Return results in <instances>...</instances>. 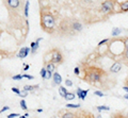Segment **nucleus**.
Segmentation results:
<instances>
[{
  "mask_svg": "<svg viewBox=\"0 0 128 118\" xmlns=\"http://www.w3.org/2000/svg\"><path fill=\"white\" fill-rule=\"evenodd\" d=\"M124 99H126V100H128V93L126 94V95H124Z\"/></svg>",
  "mask_w": 128,
  "mask_h": 118,
  "instance_id": "obj_39",
  "label": "nucleus"
},
{
  "mask_svg": "<svg viewBox=\"0 0 128 118\" xmlns=\"http://www.w3.org/2000/svg\"><path fill=\"white\" fill-rule=\"evenodd\" d=\"M88 93H89V89H81L80 87L77 88V96H78V98H79L80 100H84V99H85V97H86V95H88Z\"/></svg>",
  "mask_w": 128,
  "mask_h": 118,
  "instance_id": "obj_8",
  "label": "nucleus"
},
{
  "mask_svg": "<svg viewBox=\"0 0 128 118\" xmlns=\"http://www.w3.org/2000/svg\"><path fill=\"white\" fill-rule=\"evenodd\" d=\"M20 108H21L24 111H26L28 108H27V104H26V101H25L24 99H21V101H20Z\"/></svg>",
  "mask_w": 128,
  "mask_h": 118,
  "instance_id": "obj_21",
  "label": "nucleus"
},
{
  "mask_svg": "<svg viewBox=\"0 0 128 118\" xmlns=\"http://www.w3.org/2000/svg\"><path fill=\"white\" fill-rule=\"evenodd\" d=\"M36 112H39V113H42V112H43V110H42V108H37V110H36Z\"/></svg>",
  "mask_w": 128,
  "mask_h": 118,
  "instance_id": "obj_40",
  "label": "nucleus"
},
{
  "mask_svg": "<svg viewBox=\"0 0 128 118\" xmlns=\"http://www.w3.org/2000/svg\"><path fill=\"white\" fill-rule=\"evenodd\" d=\"M122 32V29L120 28H113L112 29V36H118Z\"/></svg>",
  "mask_w": 128,
  "mask_h": 118,
  "instance_id": "obj_16",
  "label": "nucleus"
},
{
  "mask_svg": "<svg viewBox=\"0 0 128 118\" xmlns=\"http://www.w3.org/2000/svg\"><path fill=\"white\" fill-rule=\"evenodd\" d=\"M22 77L26 78V79H28V80H33V79H34V77L31 76V75H22Z\"/></svg>",
  "mask_w": 128,
  "mask_h": 118,
  "instance_id": "obj_29",
  "label": "nucleus"
},
{
  "mask_svg": "<svg viewBox=\"0 0 128 118\" xmlns=\"http://www.w3.org/2000/svg\"><path fill=\"white\" fill-rule=\"evenodd\" d=\"M19 114H16V113H13V114H10L8 116V118H15V117H18Z\"/></svg>",
  "mask_w": 128,
  "mask_h": 118,
  "instance_id": "obj_31",
  "label": "nucleus"
},
{
  "mask_svg": "<svg viewBox=\"0 0 128 118\" xmlns=\"http://www.w3.org/2000/svg\"><path fill=\"white\" fill-rule=\"evenodd\" d=\"M22 78H24V77H22V75H16V76L13 77V80H15V81H20Z\"/></svg>",
  "mask_w": 128,
  "mask_h": 118,
  "instance_id": "obj_26",
  "label": "nucleus"
},
{
  "mask_svg": "<svg viewBox=\"0 0 128 118\" xmlns=\"http://www.w3.org/2000/svg\"><path fill=\"white\" fill-rule=\"evenodd\" d=\"M94 95H95V96H98V97H104L105 94H103L100 90H95V91H94Z\"/></svg>",
  "mask_w": 128,
  "mask_h": 118,
  "instance_id": "obj_28",
  "label": "nucleus"
},
{
  "mask_svg": "<svg viewBox=\"0 0 128 118\" xmlns=\"http://www.w3.org/2000/svg\"><path fill=\"white\" fill-rule=\"evenodd\" d=\"M121 69H122V64L120 62H115V63H113L111 65V67H110V71L113 72V73L118 72Z\"/></svg>",
  "mask_w": 128,
  "mask_h": 118,
  "instance_id": "obj_10",
  "label": "nucleus"
},
{
  "mask_svg": "<svg viewBox=\"0 0 128 118\" xmlns=\"http://www.w3.org/2000/svg\"><path fill=\"white\" fill-rule=\"evenodd\" d=\"M125 58L128 60V48H125Z\"/></svg>",
  "mask_w": 128,
  "mask_h": 118,
  "instance_id": "obj_35",
  "label": "nucleus"
},
{
  "mask_svg": "<svg viewBox=\"0 0 128 118\" xmlns=\"http://www.w3.org/2000/svg\"><path fill=\"white\" fill-rule=\"evenodd\" d=\"M75 97H76V95H75L74 93H69V91H67V94L64 96V99L67 100V101H71V100L75 99Z\"/></svg>",
  "mask_w": 128,
  "mask_h": 118,
  "instance_id": "obj_14",
  "label": "nucleus"
},
{
  "mask_svg": "<svg viewBox=\"0 0 128 118\" xmlns=\"http://www.w3.org/2000/svg\"><path fill=\"white\" fill-rule=\"evenodd\" d=\"M62 118H75V115L73 114V113H69V112H68V113L64 114L63 116H62Z\"/></svg>",
  "mask_w": 128,
  "mask_h": 118,
  "instance_id": "obj_22",
  "label": "nucleus"
},
{
  "mask_svg": "<svg viewBox=\"0 0 128 118\" xmlns=\"http://www.w3.org/2000/svg\"><path fill=\"white\" fill-rule=\"evenodd\" d=\"M123 90H125V91H127V93H128V86H123Z\"/></svg>",
  "mask_w": 128,
  "mask_h": 118,
  "instance_id": "obj_37",
  "label": "nucleus"
},
{
  "mask_svg": "<svg viewBox=\"0 0 128 118\" xmlns=\"http://www.w3.org/2000/svg\"><path fill=\"white\" fill-rule=\"evenodd\" d=\"M59 94H60L61 97H63V98H64V96L67 94V90H66V88L64 86H60L59 87Z\"/></svg>",
  "mask_w": 128,
  "mask_h": 118,
  "instance_id": "obj_15",
  "label": "nucleus"
},
{
  "mask_svg": "<svg viewBox=\"0 0 128 118\" xmlns=\"http://www.w3.org/2000/svg\"><path fill=\"white\" fill-rule=\"evenodd\" d=\"M51 62L54 64H61L63 62V55L59 50H53V51H52Z\"/></svg>",
  "mask_w": 128,
  "mask_h": 118,
  "instance_id": "obj_4",
  "label": "nucleus"
},
{
  "mask_svg": "<svg viewBox=\"0 0 128 118\" xmlns=\"http://www.w3.org/2000/svg\"><path fill=\"white\" fill-rule=\"evenodd\" d=\"M39 86H33V85H25L24 86V89L25 90H27V91H32V90H34L35 88H37Z\"/></svg>",
  "mask_w": 128,
  "mask_h": 118,
  "instance_id": "obj_17",
  "label": "nucleus"
},
{
  "mask_svg": "<svg viewBox=\"0 0 128 118\" xmlns=\"http://www.w3.org/2000/svg\"><path fill=\"white\" fill-rule=\"evenodd\" d=\"M97 110H98V112H100V111H110V108L106 107V105H99V107H97Z\"/></svg>",
  "mask_w": 128,
  "mask_h": 118,
  "instance_id": "obj_20",
  "label": "nucleus"
},
{
  "mask_svg": "<svg viewBox=\"0 0 128 118\" xmlns=\"http://www.w3.org/2000/svg\"><path fill=\"white\" fill-rule=\"evenodd\" d=\"M69 28L75 32H81L83 29V26H82V23H80L79 21H73L71 25H69Z\"/></svg>",
  "mask_w": 128,
  "mask_h": 118,
  "instance_id": "obj_5",
  "label": "nucleus"
},
{
  "mask_svg": "<svg viewBox=\"0 0 128 118\" xmlns=\"http://www.w3.org/2000/svg\"><path fill=\"white\" fill-rule=\"evenodd\" d=\"M65 85H66V86H68V87L73 86V81L69 80V79H66V80H65Z\"/></svg>",
  "mask_w": 128,
  "mask_h": 118,
  "instance_id": "obj_27",
  "label": "nucleus"
},
{
  "mask_svg": "<svg viewBox=\"0 0 128 118\" xmlns=\"http://www.w3.org/2000/svg\"><path fill=\"white\" fill-rule=\"evenodd\" d=\"M52 81H53V85H60L62 83V77L59 72H54L52 75Z\"/></svg>",
  "mask_w": 128,
  "mask_h": 118,
  "instance_id": "obj_9",
  "label": "nucleus"
},
{
  "mask_svg": "<svg viewBox=\"0 0 128 118\" xmlns=\"http://www.w3.org/2000/svg\"><path fill=\"white\" fill-rule=\"evenodd\" d=\"M29 5H30V2H29V1H26V4H25V11H24V13H25V17H28V15H29Z\"/></svg>",
  "mask_w": 128,
  "mask_h": 118,
  "instance_id": "obj_18",
  "label": "nucleus"
},
{
  "mask_svg": "<svg viewBox=\"0 0 128 118\" xmlns=\"http://www.w3.org/2000/svg\"><path fill=\"white\" fill-rule=\"evenodd\" d=\"M84 1H85L86 3H92V2H93V0H84Z\"/></svg>",
  "mask_w": 128,
  "mask_h": 118,
  "instance_id": "obj_38",
  "label": "nucleus"
},
{
  "mask_svg": "<svg viewBox=\"0 0 128 118\" xmlns=\"http://www.w3.org/2000/svg\"><path fill=\"white\" fill-rule=\"evenodd\" d=\"M127 33H128V30H127Z\"/></svg>",
  "mask_w": 128,
  "mask_h": 118,
  "instance_id": "obj_44",
  "label": "nucleus"
},
{
  "mask_svg": "<svg viewBox=\"0 0 128 118\" xmlns=\"http://www.w3.org/2000/svg\"><path fill=\"white\" fill-rule=\"evenodd\" d=\"M30 51H31L30 48H28V47H24V48H21V49L19 50L17 57H18L19 59H25L29 54V52H30Z\"/></svg>",
  "mask_w": 128,
  "mask_h": 118,
  "instance_id": "obj_6",
  "label": "nucleus"
},
{
  "mask_svg": "<svg viewBox=\"0 0 128 118\" xmlns=\"http://www.w3.org/2000/svg\"><path fill=\"white\" fill-rule=\"evenodd\" d=\"M120 9H121V12H128V0L122 2L120 5Z\"/></svg>",
  "mask_w": 128,
  "mask_h": 118,
  "instance_id": "obj_13",
  "label": "nucleus"
},
{
  "mask_svg": "<svg viewBox=\"0 0 128 118\" xmlns=\"http://www.w3.org/2000/svg\"><path fill=\"white\" fill-rule=\"evenodd\" d=\"M45 68L46 70H48V71H54L56 70V64L54 63H52V62H49V63L46 64V66H45Z\"/></svg>",
  "mask_w": 128,
  "mask_h": 118,
  "instance_id": "obj_12",
  "label": "nucleus"
},
{
  "mask_svg": "<svg viewBox=\"0 0 128 118\" xmlns=\"http://www.w3.org/2000/svg\"><path fill=\"white\" fill-rule=\"evenodd\" d=\"M42 39H43V38H42V37H40V38H37L35 42H33V43H31V44H30L31 53H35V52H36V50L39 49V46H40V42H41Z\"/></svg>",
  "mask_w": 128,
  "mask_h": 118,
  "instance_id": "obj_7",
  "label": "nucleus"
},
{
  "mask_svg": "<svg viewBox=\"0 0 128 118\" xmlns=\"http://www.w3.org/2000/svg\"><path fill=\"white\" fill-rule=\"evenodd\" d=\"M66 108H80V104H72V103H68V104H66Z\"/></svg>",
  "mask_w": 128,
  "mask_h": 118,
  "instance_id": "obj_23",
  "label": "nucleus"
},
{
  "mask_svg": "<svg viewBox=\"0 0 128 118\" xmlns=\"http://www.w3.org/2000/svg\"><path fill=\"white\" fill-rule=\"evenodd\" d=\"M52 78V72L51 71H48V70H46V73L44 76V80H50V79Z\"/></svg>",
  "mask_w": 128,
  "mask_h": 118,
  "instance_id": "obj_19",
  "label": "nucleus"
},
{
  "mask_svg": "<svg viewBox=\"0 0 128 118\" xmlns=\"http://www.w3.org/2000/svg\"><path fill=\"white\" fill-rule=\"evenodd\" d=\"M8 110H10V108H9V107H3V108H1V111H0V113H3V112L8 111Z\"/></svg>",
  "mask_w": 128,
  "mask_h": 118,
  "instance_id": "obj_34",
  "label": "nucleus"
},
{
  "mask_svg": "<svg viewBox=\"0 0 128 118\" xmlns=\"http://www.w3.org/2000/svg\"><path fill=\"white\" fill-rule=\"evenodd\" d=\"M29 68H30V66H29L28 64H26V65H25V68H24V70H28Z\"/></svg>",
  "mask_w": 128,
  "mask_h": 118,
  "instance_id": "obj_36",
  "label": "nucleus"
},
{
  "mask_svg": "<svg viewBox=\"0 0 128 118\" xmlns=\"http://www.w3.org/2000/svg\"><path fill=\"white\" fill-rule=\"evenodd\" d=\"M74 72H75V75L76 76H78L80 73V69H79V67H76V68H75V70H74Z\"/></svg>",
  "mask_w": 128,
  "mask_h": 118,
  "instance_id": "obj_33",
  "label": "nucleus"
},
{
  "mask_svg": "<svg viewBox=\"0 0 128 118\" xmlns=\"http://www.w3.org/2000/svg\"><path fill=\"white\" fill-rule=\"evenodd\" d=\"M114 8H115V3L113 0H105L100 5V10L104 14H112L114 12Z\"/></svg>",
  "mask_w": 128,
  "mask_h": 118,
  "instance_id": "obj_2",
  "label": "nucleus"
},
{
  "mask_svg": "<svg viewBox=\"0 0 128 118\" xmlns=\"http://www.w3.org/2000/svg\"><path fill=\"white\" fill-rule=\"evenodd\" d=\"M12 91H14V93H15L17 96H18V94L20 93V90H19L17 87H12Z\"/></svg>",
  "mask_w": 128,
  "mask_h": 118,
  "instance_id": "obj_30",
  "label": "nucleus"
},
{
  "mask_svg": "<svg viewBox=\"0 0 128 118\" xmlns=\"http://www.w3.org/2000/svg\"><path fill=\"white\" fill-rule=\"evenodd\" d=\"M88 80L90 82H99L101 80V75L97 69H92L88 73Z\"/></svg>",
  "mask_w": 128,
  "mask_h": 118,
  "instance_id": "obj_3",
  "label": "nucleus"
},
{
  "mask_svg": "<svg viewBox=\"0 0 128 118\" xmlns=\"http://www.w3.org/2000/svg\"><path fill=\"white\" fill-rule=\"evenodd\" d=\"M5 1L11 9H17L20 5V0H5Z\"/></svg>",
  "mask_w": 128,
  "mask_h": 118,
  "instance_id": "obj_11",
  "label": "nucleus"
},
{
  "mask_svg": "<svg viewBox=\"0 0 128 118\" xmlns=\"http://www.w3.org/2000/svg\"><path fill=\"white\" fill-rule=\"evenodd\" d=\"M109 42V38H105V39H103V40H100L99 43H98V47H100V46H103V45H105V44H107Z\"/></svg>",
  "mask_w": 128,
  "mask_h": 118,
  "instance_id": "obj_25",
  "label": "nucleus"
},
{
  "mask_svg": "<svg viewBox=\"0 0 128 118\" xmlns=\"http://www.w3.org/2000/svg\"><path fill=\"white\" fill-rule=\"evenodd\" d=\"M45 73H46V68L44 67V68H42V70H41V76H42V78H44Z\"/></svg>",
  "mask_w": 128,
  "mask_h": 118,
  "instance_id": "obj_32",
  "label": "nucleus"
},
{
  "mask_svg": "<svg viewBox=\"0 0 128 118\" xmlns=\"http://www.w3.org/2000/svg\"><path fill=\"white\" fill-rule=\"evenodd\" d=\"M20 118H26V115H24V116H21Z\"/></svg>",
  "mask_w": 128,
  "mask_h": 118,
  "instance_id": "obj_42",
  "label": "nucleus"
},
{
  "mask_svg": "<svg viewBox=\"0 0 128 118\" xmlns=\"http://www.w3.org/2000/svg\"><path fill=\"white\" fill-rule=\"evenodd\" d=\"M18 96H19V97H22V98H25V97H27V96H28V91L24 89L22 91H20V93L18 94Z\"/></svg>",
  "mask_w": 128,
  "mask_h": 118,
  "instance_id": "obj_24",
  "label": "nucleus"
},
{
  "mask_svg": "<svg viewBox=\"0 0 128 118\" xmlns=\"http://www.w3.org/2000/svg\"><path fill=\"white\" fill-rule=\"evenodd\" d=\"M127 118H128V113H127Z\"/></svg>",
  "mask_w": 128,
  "mask_h": 118,
  "instance_id": "obj_43",
  "label": "nucleus"
},
{
  "mask_svg": "<svg viewBox=\"0 0 128 118\" xmlns=\"http://www.w3.org/2000/svg\"><path fill=\"white\" fill-rule=\"evenodd\" d=\"M41 25L46 32L52 33V31L56 28V19H54L53 15L49 12L42 11L41 12Z\"/></svg>",
  "mask_w": 128,
  "mask_h": 118,
  "instance_id": "obj_1",
  "label": "nucleus"
},
{
  "mask_svg": "<svg viewBox=\"0 0 128 118\" xmlns=\"http://www.w3.org/2000/svg\"><path fill=\"white\" fill-rule=\"evenodd\" d=\"M96 118H101V116H100V115H98V116L96 117Z\"/></svg>",
  "mask_w": 128,
  "mask_h": 118,
  "instance_id": "obj_41",
  "label": "nucleus"
}]
</instances>
